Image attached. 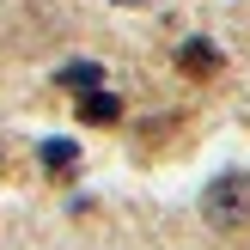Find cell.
<instances>
[{
    "instance_id": "6da1fadb",
    "label": "cell",
    "mask_w": 250,
    "mask_h": 250,
    "mask_svg": "<svg viewBox=\"0 0 250 250\" xmlns=\"http://www.w3.org/2000/svg\"><path fill=\"white\" fill-rule=\"evenodd\" d=\"M202 220L220 232L250 226V171H220L214 183L202 189Z\"/></svg>"
},
{
    "instance_id": "7a4b0ae2",
    "label": "cell",
    "mask_w": 250,
    "mask_h": 250,
    "mask_svg": "<svg viewBox=\"0 0 250 250\" xmlns=\"http://www.w3.org/2000/svg\"><path fill=\"white\" fill-rule=\"evenodd\" d=\"M220 67H226V61H220V49L208 43V37H189V43L177 49V73L183 80H214Z\"/></svg>"
},
{
    "instance_id": "3957f363",
    "label": "cell",
    "mask_w": 250,
    "mask_h": 250,
    "mask_svg": "<svg viewBox=\"0 0 250 250\" xmlns=\"http://www.w3.org/2000/svg\"><path fill=\"white\" fill-rule=\"evenodd\" d=\"M37 165H43L49 183H73V177H80V146H73V141H43V146H37Z\"/></svg>"
},
{
    "instance_id": "277c9868",
    "label": "cell",
    "mask_w": 250,
    "mask_h": 250,
    "mask_svg": "<svg viewBox=\"0 0 250 250\" xmlns=\"http://www.w3.org/2000/svg\"><path fill=\"white\" fill-rule=\"evenodd\" d=\"M80 122H92V128H110V122H122V98H116V92H104V85L80 92Z\"/></svg>"
},
{
    "instance_id": "5b68a950",
    "label": "cell",
    "mask_w": 250,
    "mask_h": 250,
    "mask_svg": "<svg viewBox=\"0 0 250 250\" xmlns=\"http://www.w3.org/2000/svg\"><path fill=\"white\" fill-rule=\"evenodd\" d=\"M55 80L67 85L73 98H80V92H92V85H104V67H98V61H67V67L55 73Z\"/></svg>"
},
{
    "instance_id": "8992f818",
    "label": "cell",
    "mask_w": 250,
    "mask_h": 250,
    "mask_svg": "<svg viewBox=\"0 0 250 250\" xmlns=\"http://www.w3.org/2000/svg\"><path fill=\"white\" fill-rule=\"evenodd\" d=\"M116 6H153V0H116Z\"/></svg>"
}]
</instances>
